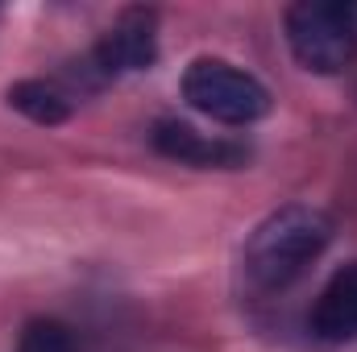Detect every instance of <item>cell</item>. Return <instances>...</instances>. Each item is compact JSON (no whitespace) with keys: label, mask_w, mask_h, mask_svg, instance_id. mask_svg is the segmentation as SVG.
<instances>
[{"label":"cell","mask_w":357,"mask_h":352,"mask_svg":"<svg viewBox=\"0 0 357 352\" xmlns=\"http://www.w3.org/2000/svg\"><path fill=\"white\" fill-rule=\"evenodd\" d=\"M328 241H333L328 211H320L312 203H287V207L270 211L250 232V241L241 249V273L258 294L287 290L291 282H299L312 269V262L328 249Z\"/></svg>","instance_id":"1"},{"label":"cell","mask_w":357,"mask_h":352,"mask_svg":"<svg viewBox=\"0 0 357 352\" xmlns=\"http://www.w3.org/2000/svg\"><path fill=\"white\" fill-rule=\"evenodd\" d=\"M287 46L312 75H341L357 58V8L341 0H299L287 8Z\"/></svg>","instance_id":"2"},{"label":"cell","mask_w":357,"mask_h":352,"mask_svg":"<svg viewBox=\"0 0 357 352\" xmlns=\"http://www.w3.org/2000/svg\"><path fill=\"white\" fill-rule=\"evenodd\" d=\"M183 99L220 125H254L270 112V91L225 58H195L183 71Z\"/></svg>","instance_id":"3"},{"label":"cell","mask_w":357,"mask_h":352,"mask_svg":"<svg viewBox=\"0 0 357 352\" xmlns=\"http://www.w3.org/2000/svg\"><path fill=\"white\" fill-rule=\"evenodd\" d=\"M158 58V17L150 8H129L116 17V25L91 46V54L79 63V75L91 88L133 75V71H150Z\"/></svg>","instance_id":"4"},{"label":"cell","mask_w":357,"mask_h":352,"mask_svg":"<svg viewBox=\"0 0 357 352\" xmlns=\"http://www.w3.org/2000/svg\"><path fill=\"white\" fill-rule=\"evenodd\" d=\"M307 323L324 344H354L357 340V262L341 265L324 282L320 298L312 303Z\"/></svg>","instance_id":"5"},{"label":"cell","mask_w":357,"mask_h":352,"mask_svg":"<svg viewBox=\"0 0 357 352\" xmlns=\"http://www.w3.org/2000/svg\"><path fill=\"white\" fill-rule=\"evenodd\" d=\"M154 145H158V154L187 162V166H225L229 170V166H241L250 158L245 145L225 141V137H208V133H199L183 120H162L154 129Z\"/></svg>","instance_id":"6"},{"label":"cell","mask_w":357,"mask_h":352,"mask_svg":"<svg viewBox=\"0 0 357 352\" xmlns=\"http://www.w3.org/2000/svg\"><path fill=\"white\" fill-rule=\"evenodd\" d=\"M8 108L29 116L33 125H63L71 116V91H63L50 79H21L8 88Z\"/></svg>","instance_id":"7"},{"label":"cell","mask_w":357,"mask_h":352,"mask_svg":"<svg viewBox=\"0 0 357 352\" xmlns=\"http://www.w3.org/2000/svg\"><path fill=\"white\" fill-rule=\"evenodd\" d=\"M17 352H75V340L71 328L59 319H29L17 340Z\"/></svg>","instance_id":"8"}]
</instances>
